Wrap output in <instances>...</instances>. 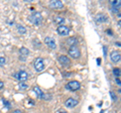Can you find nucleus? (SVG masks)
Segmentation results:
<instances>
[{
	"label": "nucleus",
	"mask_w": 121,
	"mask_h": 113,
	"mask_svg": "<svg viewBox=\"0 0 121 113\" xmlns=\"http://www.w3.org/2000/svg\"><path fill=\"white\" fill-rule=\"evenodd\" d=\"M28 19L32 24L39 25L41 23V21H43V15H41L40 12H39V11H33L28 16Z\"/></svg>",
	"instance_id": "f257e3e1"
},
{
	"label": "nucleus",
	"mask_w": 121,
	"mask_h": 113,
	"mask_svg": "<svg viewBox=\"0 0 121 113\" xmlns=\"http://www.w3.org/2000/svg\"><path fill=\"white\" fill-rule=\"evenodd\" d=\"M33 67L36 72H41L44 69V62L43 58H36L33 62Z\"/></svg>",
	"instance_id": "f03ea898"
},
{
	"label": "nucleus",
	"mask_w": 121,
	"mask_h": 113,
	"mask_svg": "<svg viewBox=\"0 0 121 113\" xmlns=\"http://www.w3.org/2000/svg\"><path fill=\"white\" fill-rule=\"evenodd\" d=\"M80 88H81V84L78 81H71L66 85V89H68L69 91H72V92L78 91Z\"/></svg>",
	"instance_id": "7ed1b4c3"
},
{
	"label": "nucleus",
	"mask_w": 121,
	"mask_h": 113,
	"mask_svg": "<svg viewBox=\"0 0 121 113\" xmlns=\"http://www.w3.org/2000/svg\"><path fill=\"white\" fill-rule=\"evenodd\" d=\"M68 52H69V56L73 59H79L81 56V51L78 47H70Z\"/></svg>",
	"instance_id": "20e7f679"
},
{
	"label": "nucleus",
	"mask_w": 121,
	"mask_h": 113,
	"mask_svg": "<svg viewBox=\"0 0 121 113\" xmlns=\"http://www.w3.org/2000/svg\"><path fill=\"white\" fill-rule=\"evenodd\" d=\"M14 76L16 77V79L20 83H25L26 81H27V79H28V74L24 70H20L19 72H17L16 74L14 75Z\"/></svg>",
	"instance_id": "39448f33"
},
{
	"label": "nucleus",
	"mask_w": 121,
	"mask_h": 113,
	"mask_svg": "<svg viewBox=\"0 0 121 113\" xmlns=\"http://www.w3.org/2000/svg\"><path fill=\"white\" fill-rule=\"evenodd\" d=\"M78 104H79V101L74 97H71V98H69V99H67L65 101V106L67 108H70V109L75 108Z\"/></svg>",
	"instance_id": "423d86ee"
},
{
	"label": "nucleus",
	"mask_w": 121,
	"mask_h": 113,
	"mask_svg": "<svg viewBox=\"0 0 121 113\" xmlns=\"http://www.w3.org/2000/svg\"><path fill=\"white\" fill-rule=\"evenodd\" d=\"M56 31H58V33L60 35L62 36H66V35H69L70 33V28L68 27L67 25H59L58 28H56Z\"/></svg>",
	"instance_id": "0eeeda50"
},
{
	"label": "nucleus",
	"mask_w": 121,
	"mask_h": 113,
	"mask_svg": "<svg viewBox=\"0 0 121 113\" xmlns=\"http://www.w3.org/2000/svg\"><path fill=\"white\" fill-rule=\"evenodd\" d=\"M58 60H59V62H60V65H63L64 67H69L71 65V60H70V58L68 56L62 55V56H59Z\"/></svg>",
	"instance_id": "6e6552de"
},
{
	"label": "nucleus",
	"mask_w": 121,
	"mask_h": 113,
	"mask_svg": "<svg viewBox=\"0 0 121 113\" xmlns=\"http://www.w3.org/2000/svg\"><path fill=\"white\" fill-rule=\"evenodd\" d=\"M44 43L47 44V46L50 48H52V50H56V40L52 39V37H51V36L44 37Z\"/></svg>",
	"instance_id": "1a4fd4ad"
},
{
	"label": "nucleus",
	"mask_w": 121,
	"mask_h": 113,
	"mask_svg": "<svg viewBox=\"0 0 121 113\" xmlns=\"http://www.w3.org/2000/svg\"><path fill=\"white\" fill-rule=\"evenodd\" d=\"M110 60H111V62L113 63H119L121 61V54L119 52H117V51H113L111 52V54H110Z\"/></svg>",
	"instance_id": "9d476101"
},
{
	"label": "nucleus",
	"mask_w": 121,
	"mask_h": 113,
	"mask_svg": "<svg viewBox=\"0 0 121 113\" xmlns=\"http://www.w3.org/2000/svg\"><path fill=\"white\" fill-rule=\"evenodd\" d=\"M48 6L54 9H60L64 6V3L62 1H60V0H52V1H50Z\"/></svg>",
	"instance_id": "9b49d317"
},
{
	"label": "nucleus",
	"mask_w": 121,
	"mask_h": 113,
	"mask_svg": "<svg viewBox=\"0 0 121 113\" xmlns=\"http://www.w3.org/2000/svg\"><path fill=\"white\" fill-rule=\"evenodd\" d=\"M108 20V17L106 14L104 13H98L95 16V21L98 22V23H102V22H106Z\"/></svg>",
	"instance_id": "f8f14e48"
},
{
	"label": "nucleus",
	"mask_w": 121,
	"mask_h": 113,
	"mask_svg": "<svg viewBox=\"0 0 121 113\" xmlns=\"http://www.w3.org/2000/svg\"><path fill=\"white\" fill-rule=\"evenodd\" d=\"M19 52H20V56H21V60L22 61H25V56L29 55V50L26 48L24 47H22L19 48Z\"/></svg>",
	"instance_id": "ddd939ff"
},
{
	"label": "nucleus",
	"mask_w": 121,
	"mask_h": 113,
	"mask_svg": "<svg viewBox=\"0 0 121 113\" xmlns=\"http://www.w3.org/2000/svg\"><path fill=\"white\" fill-rule=\"evenodd\" d=\"M78 39H77V37H75V36H71L69 37V39H67V43L69 44L70 47H77V44H78Z\"/></svg>",
	"instance_id": "4468645a"
},
{
	"label": "nucleus",
	"mask_w": 121,
	"mask_h": 113,
	"mask_svg": "<svg viewBox=\"0 0 121 113\" xmlns=\"http://www.w3.org/2000/svg\"><path fill=\"white\" fill-rule=\"evenodd\" d=\"M33 91H35V93L36 94V97L39 98V99H41L43 98V90H41L39 86H35V87H33Z\"/></svg>",
	"instance_id": "2eb2a0df"
},
{
	"label": "nucleus",
	"mask_w": 121,
	"mask_h": 113,
	"mask_svg": "<svg viewBox=\"0 0 121 113\" xmlns=\"http://www.w3.org/2000/svg\"><path fill=\"white\" fill-rule=\"evenodd\" d=\"M110 6L111 8L118 9L119 7H121V0H112L110 2Z\"/></svg>",
	"instance_id": "dca6fc26"
},
{
	"label": "nucleus",
	"mask_w": 121,
	"mask_h": 113,
	"mask_svg": "<svg viewBox=\"0 0 121 113\" xmlns=\"http://www.w3.org/2000/svg\"><path fill=\"white\" fill-rule=\"evenodd\" d=\"M16 28H17V31L19 32L20 35H25V33H26V28L24 27L23 25L17 24V25H16Z\"/></svg>",
	"instance_id": "f3484780"
},
{
	"label": "nucleus",
	"mask_w": 121,
	"mask_h": 113,
	"mask_svg": "<svg viewBox=\"0 0 121 113\" xmlns=\"http://www.w3.org/2000/svg\"><path fill=\"white\" fill-rule=\"evenodd\" d=\"M55 21H56L59 25H63L64 21H65V18L62 17V16H56V17H55Z\"/></svg>",
	"instance_id": "a211bd4d"
},
{
	"label": "nucleus",
	"mask_w": 121,
	"mask_h": 113,
	"mask_svg": "<svg viewBox=\"0 0 121 113\" xmlns=\"http://www.w3.org/2000/svg\"><path fill=\"white\" fill-rule=\"evenodd\" d=\"M113 74H114V76H116V78L119 77L121 75V70L119 68H114V69H113Z\"/></svg>",
	"instance_id": "6ab92c4d"
},
{
	"label": "nucleus",
	"mask_w": 121,
	"mask_h": 113,
	"mask_svg": "<svg viewBox=\"0 0 121 113\" xmlns=\"http://www.w3.org/2000/svg\"><path fill=\"white\" fill-rule=\"evenodd\" d=\"M18 88H19V90H21V91H24V90L28 88V86L26 85L25 83H20V84L18 85Z\"/></svg>",
	"instance_id": "aec40b11"
},
{
	"label": "nucleus",
	"mask_w": 121,
	"mask_h": 113,
	"mask_svg": "<svg viewBox=\"0 0 121 113\" xmlns=\"http://www.w3.org/2000/svg\"><path fill=\"white\" fill-rule=\"evenodd\" d=\"M52 98V94H48V93H43V98H41V99H43V100H51Z\"/></svg>",
	"instance_id": "412c9836"
},
{
	"label": "nucleus",
	"mask_w": 121,
	"mask_h": 113,
	"mask_svg": "<svg viewBox=\"0 0 121 113\" xmlns=\"http://www.w3.org/2000/svg\"><path fill=\"white\" fill-rule=\"evenodd\" d=\"M2 102H3V104H4V106H5L7 109H9V108L11 107V103L9 102V101H7L6 99H4V98H2Z\"/></svg>",
	"instance_id": "4be33fe9"
},
{
	"label": "nucleus",
	"mask_w": 121,
	"mask_h": 113,
	"mask_svg": "<svg viewBox=\"0 0 121 113\" xmlns=\"http://www.w3.org/2000/svg\"><path fill=\"white\" fill-rule=\"evenodd\" d=\"M6 63V59L4 56H0V67H3Z\"/></svg>",
	"instance_id": "5701e85b"
},
{
	"label": "nucleus",
	"mask_w": 121,
	"mask_h": 113,
	"mask_svg": "<svg viewBox=\"0 0 121 113\" xmlns=\"http://www.w3.org/2000/svg\"><path fill=\"white\" fill-rule=\"evenodd\" d=\"M110 95H111V97H112V100H113V101H115V100H116V98H117L115 94L113 93L112 91H110Z\"/></svg>",
	"instance_id": "b1692460"
},
{
	"label": "nucleus",
	"mask_w": 121,
	"mask_h": 113,
	"mask_svg": "<svg viewBox=\"0 0 121 113\" xmlns=\"http://www.w3.org/2000/svg\"><path fill=\"white\" fill-rule=\"evenodd\" d=\"M103 51H104V56H107V47L106 46L103 47Z\"/></svg>",
	"instance_id": "393cba45"
},
{
	"label": "nucleus",
	"mask_w": 121,
	"mask_h": 113,
	"mask_svg": "<svg viewBox=\"0 0 121 113\" xmlns=\"http://www.w3.org/2000/svg\"><path fill=\"white\" fill-rule=\"evenodd\" d=\"M115 82H116V83H117V84H118L119 86H121V80H119L118 78H116V79H115Z\"/></svg>",
	"instance_id": "a878e982"
},
{
	"label": "nucleus",
	"mask_w": 121,
	"mask_h": 113,
	"mask_svg": "<svg viewBox=\"0 0 121 113\" xmlns=\"http://www.w3.org/2000/svg\"><path fill=\"white\" fill-rule=\"evenodd\" d=\"M3 87H4V83H3L1 80H0V90H1Z\"/></svg>",
	"instance_id": "bb28decb"
},
{
	"label": "nucleus",
	"mask_w": 121,
	"mask_h": 113,
	"mask_svg": "<svg viewBox=\"0 0 121 113\" xmlns=\"http://www.w3.org/2000/svg\"><path fill=\"white\" fill-rule=\"evenodd\" d=\"M106 32H107L108 35H113V33H112V30H111V29H107V30H106Z\"/></svg>",
	"instance_id": "cd10ccee"
},
{
	"label": "nucleus",
	"mask_w": 121,
	"mask_h": 113,
	"mask_svg": "<svg viewBox=\"0 0 121 113\" xmlns=\"http://www.w3.org/2000/svg\"><path fill=\"white\" fill-rule=\"evenodd\" d=\"M100 64H101V59H100V58H98V59H97V65H98V66H100Z\"/></svg>",
	"instance_id": "c85d7f7f"
},
{
	"label": "nucleus",
	"mask_w": 121,
	"mask_h": 113,
	"mask_svg": "<svg viewBox=\"0 0 121 113\" xmlns=\"http://www.w3.org/2000/svg\"><path fill=\"white\" fill-rule=\"evenodd\" d=\"M12 113H22V112L19 110V109H16V110H14Z\"/></svg>",
	"instance_id": "c756f323"
},
{
	"label": "nucleus",
	"mask_w": 121,
	"mask_h": 113,
	"mask_svg": "<svg viewBox=\"0 0 121 113\" xmlns=\"http://www.w3.org/2000/svg\"><path fill=\"white\" fill-rule=\"evenodd\" d=\"M115 46H117V47H121V43H119V41H116V43H115Z\"/></svg>",
	"instance_id": "7c9ffc66"
},
{
	"label": "nucleus",
	"mask_w": 121,
	"mask_h": 113,
	"mask_svg": "<svg viewBox=\"0 0 121 113\" xmlns=\"http://www.w3.org/2000/svg\"><path fill=\"white\" fill-rule=\"evenodd\" d=\"M118 25H120V26H121V19L118 21Z\"/></svg>",
	"instance_id": "2f4dec72"
},
{
	"label": "nucleus",
	"mask_w": 121,
	"mask_h": 113,
	"mask_svg": "<svg viewBox=\"0 0 121 113\" xmlns=\"http://www.w3.org/2000/svg\"><path fill=\"white\" fill-rule=\"evenodd\" d=\"M100 113H104V110H101V112Z\"/></svg>",
	"instance_id": "473e14b6"
},
{
	"label": "nucleus",
	"mask_w": 121,
	"mask_h": 113,
	"mask_svg": "<svg viewBox=\"0 0 121 113\" xmlns=\"http://www.w3.org/2000/svg\"><path fill=\"white\" fill-rule=\"evenodd\" d=\"M119 93H121V90H119Z\"/></svg>",
	"instance_id": "72a5a7b5"
},
{
	"label": "nucleus",
	"mask_w": 121,
	"mask_h": 113,
	"mask_svg": "<svg viewBox=\"0 0 121 113\" xmlns=\"http://www.w3.org/2000/svg\"><path fill=\"white\" fill-rule=\"evenodd\" d=\"M60 113H64V112H60Z\"/></svg>",
	"instance_id": "f704fd0d"
}]
</instances>
